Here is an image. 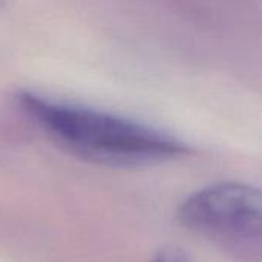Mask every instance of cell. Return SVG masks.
Instances as JSON below:
<instances>
[{
	"label": "cell",
	"mask_w": 262,
	"mask_h": 262,
	"mask_svg": "<svg viewBox=\"0 0 262 262\" xmlns=\"http://www.w3.org/2000/svg\"><path fill=\"white\" fill-rule=\"evenodd\" d=\"M23 112L60 147L91 163L134 167L189 154L175 137L152 126L92 107L21 92Z\"/></svg>",
	"instance_id": "obj_1"
},
{
	"label": "cell",
	"mask_w": 262,
	"mask_h": 262,
	"mask_svg": "<svg viewBox=\"0 0 262 262\" xmlns=\"http://www.w3.org/2000/svg\"><path fill=\"white\" fill-rule=\"evenodd\" d=\"M180 224L190 232L230 243L261 238L262 203L256 187L243 183H218L200 189L178 207Z\"/></svg>",
	"instance_id": "obj_2"
},
{
	"label": "cell",
	"mask_w": 262,
	"mask_h": 262,
	"mask_svg": "<svg viewBox=\"0 0 262 262\" xmlns=\"http://www.w3.org/2000/svg\"><path fill=\"white\" fill-rule=\"evenodd\" d=\"M149 262H192L190 258L178 247H164L158 250Z\"/></svg>",
	"instance_id": "obj_3"
},
{
	"label": "cell",
	"mask_w": 262,
	"mask_h": 262,
	"mask_svg": "<svg viewBox=\"0 0 262 262\" xmlns=\"http://www.w3.org/2000/svg\"><path fill=\"white\" fill-rule=\"evenodd\" d=\"M3 3H5V0H0V6H2Z\"/></svg>",
	"instance_id": "obj_4"
}]
</instances>
